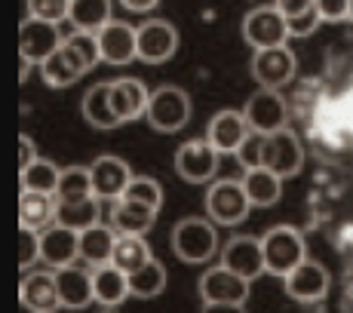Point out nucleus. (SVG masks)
<instances>
[{
  "label": "nucleus",
  "mask_w": 353,
  "mask_h": 313,
  "mask_svg": "<svg viewBox=\"0 0 353 313\" xmlns=\"http://www.w3.org/2000/svg\"><path fill=\"white\" fill-rule=\"evenodd\" d=\"M240 163L246 169H270L280 179H292L304 166V148L295 132L280 129V132H249L243 148L236 151Z\"/></svg>",
  "instance_id": "f257e3e1"
},
{
  "label": "nucleus",
  "mask_w": 353,
  "mask_h": 313,
  "mask_svg": "<svg viewBox=\"0 0 353 313\" xmlns=\"http://www.w3.org/2000/svg\"><path fill=\"white\" fill-rule=\"evenodd\" d=\"M99 62H101L99 37L90 31H74L71 37H65L62 50L40 65V77H43L46 86L62 90V86L77 83V80L83 77L86 71H92Z\"/></svg>",
  "instance_id": "f03ea898"
},
{
  "label": "nucleus",
  "mask_w": 353,
  "mask_h": 313,
  "mask_svg": "<svg viewBox=\"0 0 353 313\" xmlns=\"http://www.w3.org/2000/svg\"><path fill=\"white\" fill-rule=\"evenodd\" d=\"M172 252L188 264H206L219 252V230L212 219H181L172 228Z\"/></svg>",
  "instance_id": "7ed1b4c3"
},
{
  "label": "nucleus",
  "mask_w": 353,
  "mask_h": 313,
  "mask_svg": "<svg viewBox=\"0 0 353 313\" xmlns=\"http://www.w3.org/2000/svg\"><path fill=\"white\" fill-rule=\"evenodd\" d=\"M261 249H264V267L274 276H289L298 264L307 258L304 252V236L298 234L289 224H276L268 234L261 236Z\"/></svg>",
  "instance_id": "20e7f679"
},
{
  "label": "nucleus",
  "mask_w": 353,
  "mask_h": 313,
  "mask_svg": "<svg viewBox=\"0 0 353 313\" xmlns=\"http://www.w3.org/2000/svg\"><path fill=\"white\" fill-rule=\"evenodd\" d=\"M145 117L157 132H179L191 120V95L179 86H160L157 92H151Z\"/></svg>",
  "instance_id": "39448f33"
},
{
  "label": "nucleus",
  "mask_w": 353,
  "mask_h": 313,
  "mask_svg": "<svg viewBox=\"0 0 353 313\" xmlns=\"http://www.w3.org/2000/svg\"><path fill=\"white\" fill-rule=\"evenodd\" d=\"M249 209H252V203H249L243 181L225 179V181H215V185L206 190V212L215 224L234 228V224L246 221Z\"/></svg>",
  "instance_id": "423d86ee"
},
{
  "label": "nucleus",
  "mask_w": 353,
  "mask_h": 313,
  "mask_svg": "<svg viewBox=\"0 0 353 313\" xmlns=\"http://www.w3.org/2000/svg\"><path fill=\"white\" fill-rule=\"evenodd\" d=\"M243 37L252 50H270V46H286L289 22L276 6H255L243 19Z\"/></svg>",
  "instance_id": "0eeeda50"
},
{
  "label": "nucleus",
  "mask_w": 353,
  "mask_h": 313,
  "mask_svg": "<svg viewBox=\"0 0 353 313\" xmlns=\"http://www.w3.org/2000/svg\"><path fill=\"white\" fill-rule=\"evenodd\" d=\"M219 156L221 151H215V145L209 139H194L175 151V172L191 185H203L212 181L219 172Z\"/></svg>",
  "instance_id": "6e6552de"
},
{
  "label": "nucleus",
  "mask_w": 353,
  "mask_h": 313,
  "mask_svg": "<svg viewBox=\"0 0 353 313\" xmlns=\"http://www.w3.org/2000/svg\"><path fill=\"white\" fill-rule=\"evenodd\" d=\"M249 292H252V280L234 274L225 264H219V267L206 270V274L200 276L203 304H246Z\"/></svg>",
  "instance_id": "1a4fd4ad"
},
{
  "label": "nucleus",
  "mask_w": 353,
  "mask_h": 313,
  "mask_svg": "<svg viewBox=\"0 0 353 313\" xmlns=\"http://www.w3.org/2000/svg\"><path fill=\"white\" fill-rule=\"evenodd\" d=\"M65 43V34L59 31V25L40 22V19H25L19 28V56H25L34 65H43L50 56H56Z\"/></svg>",
  "instance_id": "9d476101"
},
{
  "label": "nucleus",
  "mask_w": 353,
  "mask_h": 313,
  "mask_svg": "<svg viewBox=\"0 0 353 313\" xmlns=\"http://www.w3.org/2000/svg\"><path fill=\"white\" fill-rule=\"evenodd\" d=\"M249 120V129L252 132H280V129H289V108L286 99H283L276 90H258L252 99L243 108Z\"/></svg>",
  "instance_id": "9b49d317"
},
{
  "label": "nucleus",
  "mask_w": 353,
  "mask_h": 313,
  "mask_svg": "<svg viewBox=\"0 0 353 313\" xmlns=\"http://www.w3.org/2000/svg\"><path fill=\"white\" fill-rule=\"evenodd\" d=\"M252 77L261 83V90H280V86H286L295 77V52L289 46L255 50Z\"/></svg>",
  "instance_id": "f8f14e48"
},
{
  "label": "nucleus",
  "mask_w": 353,
  "mask_h": 313,
  "mask_svg": "<svg viewBox=\"0 0 353 313\" xmlns=\"http://www.w3.org/2000/svg\"><path fill=\"white\" fill-rule=\"evenodd\" d=\"M179 50V31L175 25L163 22V19H151V22L139 25V59L148 65L169 62Z\"/></svg>",
  "instance_id": "ddd939ff"
},
{
  "label": "nucleus",
  "mask_w": 353,
  "mask_h": 313,
  "mask_svg": "<svg viewBox=\"0 0 353 313\" xmlns=\"http://www.w3.org/2000/svg\"><path fill=\"white\" fill-rule=\"evenodd\" d=\"M99 50H101V62L108 65H129L132 59H139V28L126 22H111L105 25L99 34Z\"/></svg>",
  "instance_id": "4468645a"
},
{
  "label": "nucleus",
  "mask_w": 353,
  "mask_h": 313,
  "mask_svg": "<svg viewBox=\"0 0 353 313\" xmlns=\"http://www.w3.org/2000/svg\"><path fill=\"white\" fill-rule=\"evenodd\" d=\"M286 280V292L295 301H304V304H314V301H323L329 295V270L323 267L320 261H310L304 258Z\"/></svg>",
  "instance_id": "2eb2a0df"
},
{
  "label": "nucleus",
  "mask_w": 353,
  "mask_h": 313,
  "mask_svg": "<svg viewBox=\"0 0 353 313\" xmlns=\"http://www.w3.org/2000/svg\"><path fill=\"white\" fill-rule=\"evenodd\" d=\"M249 120L243 111H234V108H228V111H219L212 120H209V129H206V139L215 145V151L221 154H236L243 148V141L249 139Z\"/></svg>",
  "instance_id": "dca6fc26"
},
{
  "label": "nucleus",
  "mask_w": 353,
  "mask_h": 313,
  "mask_svg": "<svg viewBox=\"0 0 353 313\" xmlns=\"http://www.w3.org/2000/svg\"><path fill=\"white\" fill-rule=\"evenodd\" d=\"M221 264L230 267L234 274L246 276V280H258L264 274V249H261V240L258 236H234V240L225 246L221 252Z\"/></svg>",
  "instance_id": "f3484780"
},
{
  "label": "nucleus",
  "mask_w": 353,
  "mask_h": 313,
  "mask_svg": "<svg viewBox=\"0 0 353 313\" xmlns=\"http://www.w3.org/2000/svg\"><path fill=\"white\" fill-rule=\"evenodd\" d=\"M90 172H92V190H96L99 200H120L123 190L129 188V181H132V169L120 156L111 154L99 156Z\"/></svg>",
  "instance_id": "a211bd4d"
},
{
  "label": "nucleus",
  "mask_w": 353,
  "mask_h": 313,
  "mask_svg": "<svg viewBox=\"0 0 353 313\" xmlns=\"http://www.w3.org/2000/svg\"><path fill=\"white\" fill-rule=\"evenodd\" d=\"M40 258L52 267H68L74 264V258H80V234L62 224H50L40 234Z\"/></svg>",
  "instance_id": "6ab92c4d"
},
{
  "label": "nucleus",
  "mask_w": 353,
  "mask_h": 313,
  "mask_svg": "<svg viewBox=\"0 0 353 313\" xmlns=\"http://www.w3.org/2000/svg\"><path fill=\"white\" fill-rule=\"evenodd\" d=\"M111 105H114V111H117V117L123 120V123H129V120H139L141 114H148L151 92L135 77L111 80Z\"/></svg>",
  "instance_id": "aec40b11"
},
{
  "label": "nucleus",
  "mask_w": 353,
  "mask_h": 313,
  "mask_svg": "<svg viewBox=\"0 0 353 313\" xmlns=\"http://www.w3.org/2000/svg\"><path fill=\"white\" fill-rule=\"evenodd\" d=\"M22 304L28 307L31 313H56L62 307V298H59V283H56V274H28L22 280Z\"/></svg>",
  "instance_id": "412c9836"
},
{
  "label": "nucleus",
  "mask_w": 353,
  "mask_h": 313,
  "mask_svg": "<svg viewBox=\"0 0 353 313\" xmlns=\"http://www.w3.org/2000/svg\"><path fill=\"white\" fill-rule=\"evenodd\" d=\"M56 283H59L62 307H68V310H80V307H86V304L96 301V295H92V274L90 270L68 264V267L56 270Z\"/></svg>",
  "instance_id": "4be33fe9"
},
{
  "label": "nucleus",
  "mask_w": 353,
  "mask_h": 313,
  "mask_svg": "<svg viewBox=\"0 0 353 313\" xmlns=\"http://www.w3.org/2000/svg\"><path fill=\"white\" fill-rule=\"evenodd\" d=\"M157 221V209L151 206H141V203H132V200H114L111 206V228L117 234H135V236H145L148 230L154 228Z\"/></svg>",
  "instance_id": "5701e85b"
},
{
  "label": "nucleus",
  "mask_w": 353,
  "mask_h": 313,
  "mask_svg": "<svg viewBox=\"0 0 353 313\" xmlns=\"http://www.w3.org/2000/svg\"><path fill=\"white\" fill-rule=\"evenodd\" d=\"M56 209H59L56 194L22 190V196H19V221H22V228L40 230V234H43L50 224H56Z\"/></svg>",
  "instance_id": "b1692460"
},
{
  "label": "nucleus",
  "mask_w": 353,
  "mask_h": 313,
  "mask_svg": "<svg viewBox=\"0 0 353 313\" xmlns=\"http://www.w3.org/2000/svg\"><path fill=\"white\" fill-rule=\"evenodd\" d=\"M92 295L101 307H117V304L126 301L129 292V274H123L120 267L114 264H105V267L92 270Z\"/></svg>",
  "instance_id": "393cba45"
},
{
  "label": "nucleus",
  "mask_w": 353,
  "mask_h": 313,
  "mask_svg": "<svg viewBox=\"0 0 353 313\" xmlns=\"http://www.w3.org/2000/svg\"><path fill=\"white\" fill-rule=\"evenodd\" d=\"M114 243H117V230L101 221L92 224L90 230L80 234V258H83L90 267H105L114 258Z\"/></svg>",
  "instance_id": "a878e982"
},
{
  "label": "nucleus",
  "mask_w": 353,
  "mask_h": 313,
  "mask_svg": "<svg viewBox=\"0 0 353 313\" xmlns=\"http://www.w3.org/2000/svg\"><path fill=\"white\" fill-rule=\"evenodd\" d=\"M83 117H86V123L96 126V129H117L120 123H123V120L117 117V111H114V105H111V80H105V83L86 90Z\"/></svg>",
  "instance_id": "bb28decb"
},
{
  "label": "nucleus",
  "mask_w": 353,
  "mask_h": 313,
  "mask_svg": "<svg viewBox=\"0 0 353 313\" xmlns=\"http://www.w3.org/2000/svg\"><path fill=\"white\" fill-rule=\"evenodd\" d=\"M243 188H246V196L255 209H270L283 196V179L270 169H246Z\"/></svg>",
  "instance_id": "cd10ccee"
},
{
  "label": "nucleus",
  "mask_w": 353,
  "mask_h": 313,
  "mask_svg": "<svg viewBox=\"0 0 353 313\" xmlns=\"http://www.w3.org/2000/svg\"><path fill=\"white\" fill-rule=\"evenodd\" d=\"M151 246L145 243V236H135V234H117V243H114V258L111 264L120 267L123 274H135L141 270L148 261H151Z\"/></svg>",
  "instance_id": "c85d7f7f"
},
{
  "label": "nucleus",
  "mask_w": 353,
  "mask_h": 313,
  "mask_svg": "<svg viewBox=\"0 0 353 313\" xmlns=\"http://www.w3.org/2000/svg\"><path fill=\"white\" fill-rule=\"evenodd\" d=\"M71 19L74 31H90L99 34L111 22V0H71Z\"/></svg>",
  "instance_id": "c756f323"
},
{
  "label": "nucleus",
  "mask_w": 353,
  "mask_h": 313,
  "mask_svg": "<svg viewBox=\"0 0 353 313\" xmlns=\"http://www.w3.org/2000/svg\"><path fill=\"white\" fill-rule=\"evenodd\" d=\"M99 196H86V200H71V203H59L56 209V224L71 228L77 234L90 230L92 224H99Z\"/></svg>",
  "instance_id": "7c9ffc66"
},
{
  "label": "nucleus",
  "mask_w": 353,
  "mask_h": 313,
  "mask_svg": "<svg viewBox=\"0 0 353 313\" xmlns=\"http://www.w3.org/2000/svg\"><path fill=\"white\" fill-rule=\"evenodd\" d=\"M166 280H169L166 267H163L157 258H151L141 270L129 274V292H132L135 298H157L160 292L166 289Z\"/></svg>",
  "instance_id": "2f4dec72"
},
{
  "label": "nucleus",
  "mask_w": 353,
  "mask_h": 313,
  "mask_svg": "<svg viewBox=\"0 0 353 313\" xmlns=\"http://www.w3.org/2000/svg\"><path fill=\"white\" fill-rule=\"evenodd\" d=\"M86 196H96V190H92V172H90V169H86V166L62 169L56 200L59 203H71V200H86Z\"/></svg>",
  "instance_id": "473e14b6"
},
{
  "label": "nucleus",
  "mask_w": 353,
  "mask_h": 313,
  "mask_svg": "<svg viewBox=\"0 0 353 313\" xmlns=\"http://www.w3.org/2000/svg\"><path fill=\"white\" fill-rule=\"evenodd\" d=\"M59 179H62V169L52 160H34L28 169H22V188L25 190H37V194H56Z\"/></svg>",
  "instance_id": "72a5a7b5"
},
{
  "label": "nucleus",
  "mask_w": 353,
  "mask_h": 313,
  "mask_svg": "<svg viewBox=\"0 0 353 313\" xmlns=\"http://www.w3.org/2000/svg\"><path fill=\"white\" fill-rule=\"evenodd\" d=\"M123 200L141 203V206H151V209H157V212H160V203H163L160 181L151 179V175H132L129 188L123 190Z\"/></svg>",
  "instance_id": "f704fd0d"
},
{
  "label": "nucleus",
  "mask_w": 353,
  "mask_h": 313,
  "mask_svg": "<svg viewBox=\"0 0 353 313\" xmlns=\"http://www.w3.org/2000/svg\"><path fill=\"white\" fill-rule=\"evenodd\" d=\"M28 12H31V19L59 25L71 12V0H28Z\"/></svg>",
  "instance_id": "c9c22d12"
},
{
  "label": "nucleus",
  "mask_w": 353,
  "mask_h": 313,
  "mask_svg": "<svg viewBox=\"0 0 353 313\" xmlns=\"http://www.w3.org/2000/svg\"><path fill=\"white\" fill-rule=\"evenodd\" d=\"M286 22H289V37H307V34H314L316 28H320L323 16L314 3L307 12H301V16H295V19H286Z\"/></svg>",
  "instance_id": "e433bc0d"
},
{
  "label": "nucleus",
  "mask_w": 353,
  "mask_h": 313,
  "mask_svg": "<svg viewBox=\"0 0 353 313\" xmlns=\"http://www.w3.org/2000/svg\"><path fill=\"white\" fill-rule=\"evenodd\" d=\"M323 22H341V19L353 16V0H316Z\"/></svg>",
  "instance_id": "4c0bfd02"
},
{
  "label": "nucleus",
  "mask_w": 353,
  "mask_h": 313,
  "mask_svg": "<svg viewBox=\"0 0 353 313\" xmlns=\"http://www.w3.org/2000/svg\"><path fill=\"white\" fill-rule=\"evenodd\" d=\"M37 258H40V230L22 228V255H19V267L28 270Z\"/></svg>",
  "instance_id": "58836bf2"
},
{
  "label": "nucleus",
  "mask_w": 353,
  "mask_h": 313,
  "mask_svg": "<svg viewBox=\"0 0 353 313\" xmlns=\"http://www.w3.org/2000/svg\"><path fill=\"white\" fill-rule=\"evenodd\" d=\"M314 3H316V0H274V6H276V10H280L286 19L301 16V12H307Z\"/></svg>",
  "instance_id": "ea45409f"
},
{
  "label": "nucleus",
  "mask_w": 353,
  "mask_h": 313,
  "mask_svg": "<svg viewBox=\"0 0 353 313\" xmlns=\"http://www.w3.org/2000/svg\"><path fill=\"white\" fill-rule=\"evenodd\" d=\"M34 160H40L37 151H34V141L28 135H22V139H19V169H28Z\"/></svg>",
  "instance_id": "a19ab883"
},
{
  "label": "nucleus",
  "mask_w": 353,
  "mask_h": 313,
  "mask_svg": "<svg viewBox=\"0 0 353 313\" xmlns=\"http://www.w3.org/2000/svg\"><path fill=\"white\" fill-rule=\"evenodd\" d=\"M120 3H123L129 12H151L160 0H120Z\"/></svg>",
  "instance_id": "79ce46f5"
},
{
  "label": "nucleus",
  "mask_w": 353,
  "mask_h": 313,
  "mask_svg": "<svg viewBox=\"0 0 353 313\" xmlns=\"http://www.w3.org/2000/svg\"><path fill=\"white\" fill-rule=\"evenodd\" d=\"M203 313H246L243 304H203Z\"/></svg>",
  "instance_id": "37998d69"
},
{
  "label": "nucleus",
  "mask_w": 353,
  "mask_h": 313,
  "mask_svg": "<svg viewBox=\"0 0 353 313\" xmlns=\"http://www.w3.org/2000/svg\"><path fill=\"white\" fill-rule=\"evenodd\" d=\"M19 65H22V68H19V80L25 83V80H28V74H31V65H34V62H28L25 56H19Z\"/></svg>",
  "instance_id": "c03bdc74"
},
{
  "label": "nucleus",
  "mask_w": 353,
  "mask_h": 313,
  "mask_svg": "<svg viewBox=\"0 0 353 313\" xmlns=\"http://www.w3.org/2000/svg\"><path fill=\"white\" fill-rule=\"evenodd\" d=\"M101 313H117V310H114V307H108V310H101Z\"/></svg>",
  "instance_id": "a18cd8bd"
}]
</instances>
